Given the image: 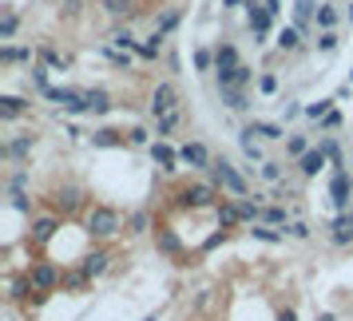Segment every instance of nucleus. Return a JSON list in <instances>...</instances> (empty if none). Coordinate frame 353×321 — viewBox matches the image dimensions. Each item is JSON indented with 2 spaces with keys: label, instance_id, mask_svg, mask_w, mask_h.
Segmentation results:
<instances>
[{
  "label": "nucleus",
  "instance_id": "nucleus-1",
  "mask_svg": "<svg viewBox=\"0 0 353 321\" xmlns=\"http://www.w3.org/2000/svg\"><path fill=\"white\" fill-rule=\"evenodd\" d=\"M83 226H88V234L99 242L115 238L119 230H123V218H119V210L115 207H92L88 210V218H83Z\"/></svg>",
  "mask_w": 353,
  "mask_h": 321
},
{
  "label": "nucleus",
  "instance_id": "nucleus-2",
  "mask_svg": "<svg viewBox=\"0 0 353 321\" xmlns=\"http://www.w3.org/2000/svg\"><path fill=\"white\" fill-rule=\"evenodd\" d=\"M210 178H214V187H223L226 194H234V198H250V187H246V178H242L226 159H214V167H210Z\"/></svg>",
  "mask_w": 353,
  "mask_h": 321
},
{
  "label": "nucleus",
  "instance_id": "nucleus-3",
  "mask_svg": "<svg viewBox=\"0 0 353 321\" xmlns=\"http://www.w3.org/2000/svg\"><path fill=\"white\" fill-rule=\"evenodd\" d=\"M24 273L32 278V286L40 289V293H56V289L64 286V273L56 270V262H32Z\"/></svg>",
  "mask_w": 353,
  "mask_h": 321
},
{
  "label": "nucleus",
  "instance_id": "nucleus-4",
  "mask_svg": "<svg viewBox=\"0 0 353 321\" xmlns=\"http://www.w3.org/2000/svg\"><path fill=\"white\" fill-rule=\"evenodd\" d=\"M179 207H194V210H207V207H219V194H214V187H207V183H187L183 191L175 194Z\"/></svg>",
  "mask_w": 353,
  "mask_h": 321
},
{
  "label": "nucleus",
  "instance_id": "nucleus-5",
  "mask_svg": "<svg viewBox=\"0 0 353 321\" xmlns=\"http://www.w3.org/2000/svg\"><path fill=\"white\" fill-rule=\"evenodd\" d=\"M167 112H179V92H175V83H159L155 92H151V115L159 119V115Z\"/></svg>",
  "mask_w": 353,
  "mask_h": 321
},
{
  "label": "nucleus",
  "instance_id": "nucleus-6",
  "mask_svg": "<svg viewBox=\"0 0 353 321\" xmlns=\"http://www.w3.org/2000/svg\"><path fill=\"white\" fill-rule=\"evenodd\" d=\"M56 230H60V218H56V214H40V218H32L28 242H32V246H48V242L56 238Z\"/></svg>",
  "mask_w": 353,
  "mask_h": 321
},
{
  "label": "nucleus",
  "instance_id": "nucleus-7",
  "mask_svg": "<svg viewBox=\"0 0 353 321\" xmlns=\"http://www.w3.org/2000/svg\"><path fill=\"white\" fill-rule=\"evenodd\" d=\"M48 99H56L64 112H72V115H80V112H88V99H83V92H72V87H48L44 92Z\"/></svg>",
  "mask_w": 353,
  "mask_h": 321
},
{
  "label": "nucleus",
  "instance_id": "nucleus-8",
  "mask_svg": "<svg viewBox=\"0 0 353 321\" xmlns=\"http://www.w3.org/2000/svg\"><path fill=\"white\" fill-rule=\"evenodd\" d=\"M179 159L187 163L191 171H210L214 167V159H210V151L203 143H187V147H179Z\"/></svg>",
  "mask_w": 353,
  "mask_h": 321
},
{
  "label": "nucleus",
  "instance_id": "nucleus-9",
  "mask_svg": "<svg viewBox=\"0 0 353 321\" xmlns=\"http://www.w3.org/2000/svg\"><path fill=\"white\" fill-rule=\"evenodd\" d=\"M108 266H112V254H108V250H92V254L80 258V270L88 273L92 282H96V278H103V273H108Z\"/></svg>",
  "mask_w": 353,
  "mask_h": 321
},
{
  "label": "nucleus",
  "instance_id": "nucleus-10",
  "mask_svg": "<svg viewBox=\"0 0 353 321\" xmlns=\"http://www.w3.org/2000/svg\"><path fill=\"white\" fill-rule=\"evenodd\" d=\"M151 159L159 163V171H167V175H175V171H179V163H183V159H179V151H175V147H171V143H163V139H159V143H151Z\"/></svg>",
  "mask_w": 353,
  "mask_h": 321
},
{
  "label": "nucleus",
  "instance_id": "nucleus-11",
  "mask_svg": "<svg viewBox=\"0 0 353 321\" xmlns=\"http://www.w3.org/2000/svg\"><path fill=\"white\" fill-rule=\"evenodd\" d=\"M52 207L64 210V214H72V210L83 207V191H80V187H60V191L52 194Z\"/></svg>",
  "mask_w": 353,
  "mask_h": 321
},
{
  "label": "nucleus",
  "instance_id": "nucleus-12",
  "mask_svg": "<svg viewBox=\"0 0 353 321\" xmlns=\"http://www.w3.org/2000/svg\"><path fill=\"white\" fill-rule=\"evenodd\" d=\"M155 246H159L163 254L183 258V246H179V238H175V230H171V226H155Z\"/></svg>",
  "mask_w": 353,
  "mask_h": 321
},
{
  "label": "nucleus",
  "instance_id": "nucleus-13",
  "mask_svg": "<svg viewBox=\"0 0 353 321\" xmlns=\"http://www.w3.org/2000/svg\"><path fill=\"white\" fill-rule=\"evenodd\" d=\"M214 68H219V76H230L239 64V52L230 48V44H219V52H214Z\"/></svg>",
  "mask_w": 353,
  "mask_h": 321
},
{
  "label": "nucleus",
  "instance_id": "nucleus-14",
  "mask_svg": "<svg viewBox=\"0 0 353 321\" xmlns=\"http://www.w3.org/2000/svg\"><path fill=\"white\" fill-rule=\"evenodd\" d=\"M24 112H28V99H20V96H4L0 99V119H4V123L20 119Z\"/></svg>",
  "mask_w": 353,
  "mask_h": 321
},
{
  "label": "nucleus",
  "instance_id": "nucleus-15",
  "mask_svg": "<svg viewBox=\"0 0 353 321\" xmlns=\"http://www.w3.org/2000/svg\"><path fill=\"white\" fill-rule=\"evenodd\" d=\"M325 159H330V155H325V151L318 147V151H310V155H302V159H298V171H302L305 178H314L321 167H325Z\"/></svg>",
  "mask_w": 353,
  "mask_h": 321
},
{
  "label": "nucleus",
  "instance_id": "nucleus-16",
  "mask_svg": "<svg viewBox=\"0 0 353 321\" xmlns=\"http://www.w3.org/2000/svg\"><path fill=\"white\" fill-rule=\"evenodd\" d=\"M250 238L266 242V246H278V242H286V234L278 230V226H266V222H254L250 226Z\"/></svg>",
  "mask_w": 353,
  "mask_h": 321
},
{
  "label": "nucleus",
  "instance_id": "nucleus-17",
  "mask_svg": "<svg viewBox=\"0 0 353 321\" xmlns=\"http://www.w3.org/2000/svg\"><path fill=\"white\" fill-rule=\"evenodd\" d=\"M239 143H242V151H246V159H250V163H266V159H262V147H258V139H254V131H250V123L242 127Z\"/></svg>",
  "mask_w": 353,
  "mask_h": 321
},
{
  "label": "nucleus",
  "instance_id": "nucleus-18",
  "mask_svg": "<svg viewBox=\"0 0 353 321\" xmlns=\"http://www.w3.org/2000/svg\"><path fill=\"white\" fill-rule=\"evenodd\" d=\"M32 147H36V135H20V139H12L4 147V155L8 159H24V155H32Z\"/></svg>",
  "mask_w": 353,
  "mask_h": 321
},
{
  "label": "nucleus",
  "instance_id": "nucleus-19",
  "mask_svg": "<svg viewBox=\"0 0 353 321\" xmlns=\"http://www.w3.org/2000/svg\"><path fill=\"white\" fill-rule=\"evenodd\" d=\"M219 92H223V103L230 112H246V107H250V99H246L242 87H219Z\"/></svg>",
  "mask_w": 353,
  "mask_h": 321
},
{
  "label": "nucleus",
  "instance_id": "nucleus-20",
  "mask_svg": "<svg viewBox=\"0 0 353 321\" xmlns=\"http://www.w3.org/2000/svg\"><path fill=\"white\" fill-rule=\"evenodd\" d=\"M350 191H353L350 175H345V171H337V175H334V203H337V207H350Z\"/></svg>",
  "mask_w": 353,
  "mask_h": 321
},
{
  "label": "nucleus",
  "instance_id": "nucleus-21",
  "mask_svg": "<svg viewBox=\"0 0 353 321\" xmlns=\"http://www.w3.org/2000/svg\"><path fill=\"white\" fill-rule=\"evenodd\" d=\"M83 99H88V112H96V115H103L108 107H112V96H108V92H99V87L83 92Z\"/></svg>",
  "mask_w": 353,
  "mask_h": 321
},
{
  "label": "nucleus",
  "instance_id": "nucleus-22",
  "mask_svg": "<svg viewBox=\"0 0 353 321\" xmlns=\"http://www.w3.org/2000/svg\"><path fill=\"white\" fill-rule=\"evenodd\" d=\"M92 286V278H88V273L80 270V266H76V270H68L64 273V289H72V293H83V289Z\"/></svg>",
  "mask_w": 353,
  "mask_h": 321
},
{
  "label": "nucleus",
  "instance_id": "nucleus-23",
  "mask_svg": "<svg viewBox=\"0 0 353 321\" xmlns=\"http://www.w3.org/2000/svg\"><path fill=\"white\" fill-rule=\"evenodd\" d=\"M246 8H250V28L258 36H266V28H270V8H258V4H246Z\"/></svg>",
  "mask_w": 353,
  "mask_h": 321
},
{
  "label": "nucleus",
  "instance_id": "nucleus-24",
  "mask_svg": "<svg viewBox=\"0 0 353 321\" xmlns=\"http://www.w3.org/2000/svg\"><path fill=\"white\" fill-rule=\"evenodd\" d=\"M112 48H119V52H139V40H135L128 28H115V32H112Z\"/></svg>",
  "mask_w": 353,
  "mask_h": 321
},
{
  "label": "nucleus",
  "instance_id": "nucleus-25",
  "mask_svg": "<svg viewBox=\"0 0 353 321\" xmlns=\"http://www.w3.org/2000/svg\"><path fill=\"white\" fill-rule=\"evenodd\" d=\"M99 8H103L108 17H131L135 0H99Z\"/></svg>",
  "mask_w": 353,
  "mask_h": 321
},
{
  "label": "nucleus",
  "instance_id": "nucleus-26",
  "mask_svg": "<svg viewBox=\"0 0 353 321\" xmlns=\"http://www.w3.org/2000/svg\"><path fill=\"white\" fill-rule=\"evenodd\" d=\"M250 131H254V135H262V139H270V143L286 139V131L278 127V123H262V119H258V123H250Z\"/></svg>",
  "mask_w": 353,
  "mask_h": 321
},
{
  "label": "nucleus",
  "instance_id": "nucleus-27",
  "mask_svg": "<svg viewBox=\"0 0 353 321\" xmlns=\"http://www.w3.org/2000/svg\"><path fill=\"white\" fill-rule=\"evenodd\" d=\"M258 222H266V226H290L286 222V210H282V207H262Z\"/></svg>",
  "mask_w": 353,
  "mask_h": 321
},
{
  "label": "nucleus",
  "instance_id": "nucleus-28",
  "mask_svg": "<svg viewBox=\"0 0 353 321\" xmlns=\"http://www.w3.org/2000/svg\"><path fill=\"white\" fill-rule=\"evenodd\" d=\"M219 222H223V226H239L242 222L239 203H219Z\"/></svg>",
  "mask_w": 353,
  "mask_h": 321
},
{
  "label": "nucleus",
  "instance_id": "nucleus-29",
  "mask_svg": "<svg viewBox=\"0 0 353 321\" xmlns=\"http://www.w3.org/2000/svg\"><path fill=\"white\" fill-rule=\"evenodd\" d=\"M179 119H183L179 112H167V115H159V119H155V135H159V139H163V135H171V131L179 127Z\"/></svg>",
  "mask_w": 353,
  "mask_h": 321
},
{
  "label": "nucleus",
  "instance_id": "nucleus-30",
  "mask_svg": "<svg viewBox=\"0 0 353 321\" xmlns=\"http://www.w3.org/2000/svg\"><path fill=\"white\" fill-rule=\"evenodd\" d=\"M334 242H337V246H350V242H353V222H350V218H337V222H334Z\"/></svg>",
  "mask_w": 353,
  "mask_h": 321
},
{
  "label": "nucleus",
  "instance_id": "nucleus-31",
  "mask_svg": "<svg viewBox=\"0 0 353 321\" xmlns=\"http://www.w3.org/2000/svg\"><path fill=\"white\" fill-rule=\"evenodd\" d=\"M17 12H12V8H4V20H0V40H12V36H17Z\"/></svg>",
  "mask_w": 353,
  "mask_h": 321
},
{
  "label": "nucleus",
  "instance_id": "nucleus-32",
  "mask_svg": "<svg viewBox=\"0 0 353 321\" xmlns=\"http://www.w3.org/2000/svg\"><path fill=\"white\" fill-rule=\"evenodd\" d=\"M286 151L294 155V159H302V155H310V143H305V135H290V139H286Z\"/></svg>",
  "mask_w": 353,
  "mask_h": 321
},
{
  "label": "nucleus",
  "instance_id": "nucleus-33",
  "mask_svg": "<svg viewBox=\"0 0 353 321\" xmlns=\"http://www.w3.org/2000/svg\"><path fill=\"white\" fill-rule=\"evenodd\" d=\"M0 60H4V64H24V60H32V52L28 48H4Z\"/></svg>",
  "mask_w": 353,
  "mask_h": 321
},
{
  "label": "nucleus",
  "instance_id": "nucleus-34",
  "mask_svg": "<svg viewBox=\"0 0 353 321\" xmlns=\"http://www.w3.org/2000/svg\"><path fill=\"white\" fill-rule=\"evenodd\" d=\"M318 24L325 28V32H334V24H337V8H330V4H321V8H318Z\"/></svg>",
  "mask_w": 353,
  "mask_h": 321
},
{
  "label": "nucleus",
  "instance_id": "nucleus-35",
  "mask_svg": "<svg viewBox=\"0 0 353 321\" xmlns=\"http://www.w3.org/2000/svg\"><path fill=\"white\" fill-rule=\"evenodd\" d=\"M330 103H334V99H318V103H310V107H305V115H310V119H325V115L334 112Z\"/></svg>",
  "mask_w": 353,
  "mask_h": 321
},
{
  "label": "nucleus",
  "instance_id": "nucleus-36",
  "mask_svg": "<svg viewBox=\"0 0 353 321\" xmlns=\"http://www.w3.org/2000/svg\"><path fill=\"white\" fill-rule=\"evenodd\" d=\"M147 222H151V214H147V210H135V214H131V230H128V234H143V230H147Z\"/></svg>",
  "mask_w": 353,
  "mask_h": 321
},
{
  "label": "nucleus",
  "instance_id": "nucleus-37",
  "mask_svg": "<svg viewBox=\"0 0 353 321\" xmlns=\"http://www.w3.org/2000/svg\"><path fill=\"white\" fill-rule=\"evenodd\" d=\"M298 44H302V40H298V32H294V28H282V32H278V48L294 52Z\"/></svg>",
  "mask_w": 353,
  "mask_h": 321
},
{
  "label": "nucleus",
  "instance_id": "nucleus-38",
  "mask_svg": "<svg viewBox=\"0 0 353 321\" xmlns=\"http://www.w3.org/2000/svg\"><path fill=\"white\" fill-rule=\"evenodd\" d=\"M159 40H163V36L155 32L147 44H139V56H143V60H155V56H159Z\"/></svg>",
  "mask_w": 353,
  "mask_h": 321
},
{
  "label": "nucleus",
  "instance_id": "nucleus-39",
  "mask_svg": "<svg viewBox=\"0 0 353 321\" xmlns=\"http://www.w3.org/2000/svg\"><path fill=\"white\" fill-rule=\"evenodd\" d=\"M262 178H266V183H282V163H262Z\"/></svg>",
  "mask_w": 353,
  "mask_h": 321
},
{
  "label": "nucleus",
  "instance_id": "nucleus-40",
  "mask_svg": "<svg viewBox=\"0 0 353 321\" xmlns=\"http://www.w3.org/2000/svg\"><path fill=\"white\" fill-rule=\"evenodd\" d=\"M40 60H44L48 68H68V60L60 56V52H52V48H40Z\"/></svg>",
  "mask_w": 353,
  "mask_h": 321
},
{
  "label": "nucleus",
  "instance_id": "nucleus-41",
  "mask_svg": "<svg viewBox=\"0 0 353 321\" xmlns=\"http://www.w3.org/2000/svg\"><path fill=\"white\" fill-rule=\"evenodd\" d=\"M179 24V12H163V20H155V32H171V28H175Z\"/></svg>",
  "mask_w": 353,
  "mask_h": 321
},
{
  "label": "nucleus",
  "instance_id": "nucleus-42",
  "mask_svg": "<svg viewBox=\"0 0 353 321\" xmlns=\"http://www.w3.org/2000/svg\"><path fill=\"white\" fill-rule=\"evenodd\" d=\"M103 56L112 60L115 68H131V60H128V52H119V48H103Z\"/></svg>",
  "mask_w": 353,
  "mask_h": 321
},
{
  "label": "nucleus",
  "instance_id": "nucleus-43",
  "mask_svg": "<svg viewBox=\"0 0 353 321\" xmlns=\"http://www.w3.org/2000/svg\"><path fill=\"white\" fill-rule=\"evenodd\" d=\"M258 92H262V96H274V92H278V76H270V72H266V76L258 80Z\"/></svg>",
  "mask_w": 353,
  "mask_h": 321
},
{
  "label": "nucleus",
  "instance_id": "nucleus-44",
  "mask_svg": "<svg viewBox=\"0 0 353 321\" xmlns=\"http://www.w3.org/2000/svg\"><path fill=\"white\" fill-rule=\"evenodd\" d=\"M286 234H290V238H310V226H305V222H290Z\"/></svg>",
  "mask_w": 353,
  "mask_h": 321
},
{
  "label": "nucleus",
  "instance_id": "nucleus-45",
  "mask_svg": "<svg viewBox=\"0 0 353 321\" xmlns=\"http://www.w3.org/2000/svg\"><path fill=\"white\" fill-rule=\"evenodd\" d=\"M92 139H96L99 147H115V143H119V139H115V131H96Z\"/></svg>",
  "mask_w": 353,
  "mask_h": 321
},
{
  "label": "nucleus",
  "instance_id": "nucleus-46",
  "mask_svg": "<svg viewBox=\"0 0 353 321\" xmlns=\"http://www.w3.org/2000/svg\"><path fill=\"white\" fill-rule=\"evenodd\" d=\"M321 151H325V155H330V159L337 163V167H341V151H337V143H334V139H325V143H321Z\"/></svg>",
  "mask_w": 353,
  "mask_h": 321
},
{
  "label": "nucleus",
  "instance_id": "nucleus-47",
  "mask_svg": "<svg viewBox=\"0 0 353 321\" xmlns=\"http://www.w3.org/2000/svg\"><path fill=\"white\" fill-rule=\"evenodd\" d=\"M318 48H321V52H334V48H337V36H334V32H321Z\"/></svg>",
  "mask_w": 353,
  "mask_h": 321
},
{
  "label": "nucleus",
  "instance_id": "nucleus-48",
  "mask_svg": "<svg viewBox=\"0 0 353 321\" xmlns=\"http://www.w3.org/2000/svg\"><path fill=\"white\" fill-rule=\"evenodd\" d=\"M194 68H199V72H207V68H210V52H203V48L194 52Z\"/></svg>",
  "mask_w": 353,
  "mask_h": 321
},
{
  "label": "nucleus",
  "instance_id": "nucleus-49",
  "mask_svg": "<svg viewBox=\"0 0 353 321\" xmlns=\"http://www.w3.org/2000/svg\"><path fill=\"white\" fill-rule=\"evenodd\" d=\"M60 12H64L68 20H72V17H80V0H64V8H60Z\"/></svg>",
  "mask_w": 353,
  "mask_h": 321
},
{
  "label": "nucleus",
  "instance_id": "nucleus-50",
  "mask_svg": "<svg viewBox=\"0 0 353 321\" xmlns=\"http://www.w3.org/2000/svg\"><path fill=\"white\" fill-rule=\"evenodd\" d=\"M337 123H341V115H337V112H330V115H325V119H321V127H325V131H334Z\"/></svg>",
  "mask_w": 353,
  "mask_h": 321
},
{
  "label": "nucleus",
  "instance_id": "nucleus-51",
  "mask_svg": "<svg viewBox=\"0 0 353 321\" xmlns=\"http://www.w3.org/2000/svg\"><path fill=\"white\" fill-rule=\"evenodd\" d=\"M278 321H298V309H294V305H286V309H278Z\"/></svg>",
  "mask_w": 353,
  "mask_h": 321
},
{
  "label": "nucleus",
  "instance_id": "nucleus-52",
  "mask_svg": "<svg viewBox=\"0 0 353 321\" xmlns=\"http://www.w3.org/2000/svg\"><path fill=\"white\" fill-rule=\"evenodd\" d=\"M131 143L143 147V143H147V131H143V127H135V131H131Z\"/></svg>",
  "mask_w": 353,
  "mask_h": 321
},
{
  "label": "nucleus",
  "instance_id": "nucleus-53",
  "mask_svg": "<svg viewBox=\"0 0 353 321\" xmlns=\"http://www.w3.org/2000/svg\"><path fill=\"white\" fill-rule=\"evenodd\" d=\"M318 321H337V318L330 313V309H325V313H318Z\"/></svg>",
  "mask_w": 353,
  "mask_h": 321
},
{
  "label": "nucleus",
  "instance_id": "nucleus-54",
  "mask_svg": "<svg viewBox=\"0 0 353 321\" xmlns=\"http://www.w3.org/2000/svg\"><path fill=\"white\" fill-rule=\"evenodd\" d=\"M147 321H159V318H147Z\"/></svg>",
  "mask_w": 353,
  "mask_h": 321
},
{
  "label": "nucleus",
  "instance_id": "nucleus-55",
  "mask_svg": "<svg viewBox=\"0 0 353 321\" xmlns=\"http://www.w3.org/2000/svg\"><path fill=\"white\" fill-rule=\"evenodd\" d=\"M350 222H353V214H350Z\"/></svg>",
  "mask_w": 353,
  "mask_h": 321
}]
</instances>
